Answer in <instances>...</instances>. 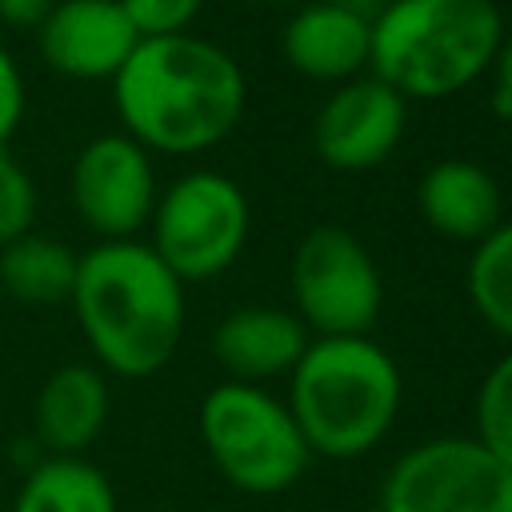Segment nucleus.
Here are the masks:
<instances>
[{"instance_id":"f257e3e1","label":"nucleus","mask_w":512,"mask_h":512,"mask_svg":"<svg viewBox=\"0 0 512 512\" xmlns=\"http://www.w3.org/2000/svg\"><path fill=\"white\" fill-rule=\"evenodd\" d=\"M240 64L204 36L140 40L112 76V100L128 136L148 152H204L244 116Z\"/></svg>"},{"instance_id":"f03ea898","label":"nucleus","mask_w":512,"mask_h":512,"mask_svg":"<svg viewBox=\"0 0 512 512\" xmlns=\"http://www.w3.org/2000/svg\"><path fill=\"white\" fill-rule=\"evenodd\" d=\"M96 360L128 380L160 372L184 332V284L140 240H100L76 260L68 296Z\"/></svg>"},{"instance_id":"7ed1b4c3","label":"nucleus","mask_w":512,"mask_h":512,"mask_svg":"<svg viewBox=\"0 0 512 512\" xmlns=\"http://www.w3.org/2000/svg\"><path fill=\"white\" fill-rule=\"evenodd\" d=\"M288 376V412L312 456H364L400 412V368L368 336H316Z\"/></svg>"},{"instance_id":"20e7f679","label":"nucleus","mask_w":512,"mask_h":512,"mask_svg":"<svg viewBox=\"0 0 512 512\" xmlns=\"http://www.w3.org/2000/svg\"><path fill=\"white\" fill-rule=\"evenodd\" d=\"M500 40L496 0H388L372 16L368 68L404 100H440L480 80Z\"/></svg>"},{"instance_id":"39448f33","label":"nucleus","mask_w":512,"mask_h":512,"mask_svg":"<svg viewBox=\"0 0 512 512\" xmlns=\"http://www.w3.org/2000/svg\"><path fill=\"white\" fill-rule=\"evenodd\" d=\"M200 436L216 472L252 496L284 492L312 460L288 404L260 384H216L200 404Z\"/></svg>"},{"instance_id":"423d86ee","label":"nucleus","mask_w":512,"mask_h":512,"mask_svg":"<svg viewBox=\"0 0 512 512\" xmlns=\"http://www.w3.org/2000/svg\"><path fill=\"white\" fill-rule=\"evenodd\" d=\"M152 252L184 280H212L240 256L248 240V196L212 168L172 180L152 208Z\"/></svg>"},{"instance_id":"0eeeda50","label":"nucleus","mask_w":512,"mask_h":512,"mask_svg":"<svg viewBox=\"0 0 512 512\" xmlns=\"http://www.w3.org/2000/svg\"><path fill=\"white\" fill-rule=\"evenodd\" d=\"M288 284L300 324L320 336H368L384 308L372 252L340 224H316L300 236Z\"/></svg>"},{"instance_id":"6e6552de","label":"nucleus","mask_w":512,"mask_h":512,"mask_svg":"<svg viewBox=\"0 0 512 512\" xmlns=\"http://www.w3.org/2000/svg\"><path fill=\"white\" fill-rule=\"evenodd\" d=\"M380 512H512V472L476 436L424 440L388 468Z\"/></svg>"},{"instance_id":"1a4fd4ad","label":"nucleus","mask_w":512,"mask_h":512,"mask_svg":"<svg viewBox=\"0 0 512 512\" xmlns=\"http://www.w3.org/2000/svg\"><path fill=\"white\" fill-rule=\"evenodd\" d=\"M68 192L80 220L104 240H132L152 220L160 196L152 156L128 132L88 140L72 160Z\"/></svg>"},{"instance_id":"9d476101","label":"nucleus","mask_w":512,"mask_h":512,"mask_svg":"<svg viewBox=\"0 0 512 512\" xmlns=\"http://www.w3.org/2000/svg\"><path fill=\"white\" fill-rule=\"evenodd\" d=\"M408 100L376 76H356L332 88L312 120L316 156L336 172H364L392 156L404 136Z\"/></svg>"},{"instance_id":"9b49d317","label":"nucleus","mask_w":512,"mask_h":512,"mask_svg":"<svg viewBox=\"0 0 512 512\" xmlns=\"http://www.w3.org/2000/svg\"><path fill=\"white\" fill-rule=\"evenodd\" d=\"M136 44L120 0H56L36 24L44 64L68 80H112Z\"/></svg>"},{"instance_id":"f8f14e48","label":"nucleus","mask_w":512,"mask_h":512,"mask_svg":"<svg viewBox=\"0 0 512 512\" xmlns=\"http://www.w3.org/2000/svg\"><path fill=\"white\" fill-rule=\"evenodd\" d=\"M368 44H372V20L332 4L312 0L292 12L280 36V52L288 68H296L308 80H356L360 68H368Z\"/></svg>"},{"instance_id":"ddd939ff","label":"nucleus","mask_w":512,"mask_h":512,"mask_svg":"<svg viewBox=\"0 0 512 512\" xmlns=\"http://www.w3.org/2000/svg\"><path fill=\"white\" fill-rule=\"evenodd\" d=\"M304 348H308V328L300 324V316L272 304L236 308L212 332V352L220 368L240 384L292 372Z\"/></svg>"},{"instance_id":"4468645a","label":"nucleus","mask_w":512,"mask_h":512,"mask_svg":"<svg viewBox=\"0 0 512 512\" xmlns=\"http://www.w3.org/2000/svg\"><path fill=\"white\" fill-rule=\"evenodd\" d=\"M36 440L56 456H80L108 424V380L92 364L56 368L32 404Z\"/></svg>"},{"instance_id":"2eb2a0df","label":"nucleus","mask_w":512,"mask_h":512,"mask_svg":"<svg viewBox=\"0 0 512 512\" xmlns=\"http://www.w3.org/2000/svg\"><path fill=\"white\" fill-rule=\"evenodd\" d=\"M420 216L448 240H484L500 224V188L472 160H436L416 188Z\"/></svg>"},{"instance_id":"dca6fc26","label":"nucleus","mask_w":512,"mask_h":512,"mask_svg":"<svg viewBox=\"0 0 512 512\" xmlns=\"http://www.w3.org/2000/svg\"><path fill=\"white\" fill-rule=\"evenodd\" d=\"M12 512H116V492L96 464L48 456L20 484Z\"/></svg>"},{"instance_id":"f3484780","label":"nucleus","mask_w":512,"mask_h":512,"mask_svg":"<svg viewBox=\"0 0 512 512\" xmlns=\"http://www.w3.org/2000/svg\"><path fill=\"white\" fill-rule=\"evenodd\" d=\"M76 252L52 236H20L0 248V284L24 304H60L76 284Z\"/></svg>"},{"instance_id":"a211bd4d","label":"nucleus","mask_w":512,"mask_h":512,"mask_svg":"<svg viewBox=\"0 0 512 512\" xmlns=\"http://www.w3.org/2000/svg\"><path fill=\"white\" fill-rule=\"evenodd\" d=\"M464 288L476 316L492 332L512 340V220L496 224L484 240H476V252L464 272Z\"/></svg>"},{"instance_id":"6ab92c4d","label":"nucleus","mask_w":512,"mask_h":512,"mask_svg":"<svg viewBox=\"0 0 512 512\" xmlns=\"http://www.w3.org/2000/svg\"><path fill=\"white\" fill-rule=\"evenodd\" d=\"M476 440L512 472V352L500 356L476 392Z\"/></svg>"},{"instance_id":"aec40b11","label":"nucleus","mask_w":512,"mask_h":512,"mask_svg":"<svg viewBox=\"0 0 512 512\" xmlns=\"http://www.w3.org/2000/svg\"><path fill=\"white\" fill-rule=\"evenodd\" d=\"M36 220V184L8 148H0V248L28 236Z\"/></svg>"},{"instance_id":"412c9836","label":"nucleus","mask_w":512,"mask_h":512,"mask_svg":"<svg viewBox=\"0 0 512 512\" xmlns=\"http://www.w3.org/2000/svg\"><path fill=\"white\" fill-rule=\"evenodd\" d=\"M200 4L204 0H120L124 16L140 40L188 32V24L200 16Z\"/></svg>"},{"instance_id":"4be33fe9","label":"nucleus","mask_w":512,"mask_h":512,"mask_svg":"<svg viewBox=\"0 0 512 512\" xmlns=\"http://www.w3.org/2000/svg\"><path fill=\"white\" fill-rule=\"evenodd\" d=\"M20 116H24V76L12 60V52L0 44V148L16 132Z\"/></svg>"},{"instance_id":"5701e85b","label":"nucleus","mask_w":512,"mask_h":512,"mask_svg":"<svg viewBox=\"0 0 512 512\" xmlns=\"http://www.w3.org/2000/svg\"><path fill=\"white\" fill-rule=\"evenodd\" d=\"M492 112L512 120V32H504L492 56Z\"/></svg>"},{"instance_id":"b1692460","label":"nucleus","mask_w":512,"mask_h":512,"mask_svg":"<svg viewBox=\"0 0 512 512\" xmlns=\"http://www.w3.org/2000/svg\"><path fill=\"white\" fill-rule=\"evenodd\" d=\"M52 4L56 0H0V20L8 28H32L36 32V24L52 12Z\"/></svg>"},{"instance_id":"393cba45","label":"nucleus","mask_w":512,"mask_h":512,"mask_svg":"<svg viewBox=\"0 0 512 512\" xmlns=\"http://www.w3.org/2000/svg\"><path fill=\"white\" fill-rule=\"evenodd\" d=\"M332 4H340V8H348V12H356V16H364V20H372L388 0H332Z\"/></svg>"}]
</instances>
